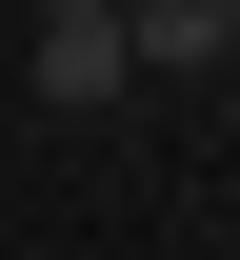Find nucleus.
Listing matches in <instances>:
<instances>
[{"label": "nucleus", "mask_w": 240, "mask_h": 260, "mask_svg": "<svg viewBox=\"0 0 240 260\" xmlns=\"http://www.w3.org/2000/svg\"><path fill=\"white\" fill-rule=\"evenodd\" d=\"M120 60L140 80H220L240 60V0H120Z\"/></svg>", "instance_id": "f03ea898"}, {"label": "nucleus", "mask_w": 240, "mask_h": 260, "mask_svg": "<svg viewBox=\"0 0 240 260\" xmlns=\"http://www.w3.org/2000/svg\"><path fill=\"white\" fill-rule=\"evenodd\" d=\"M140 60H120V0H20V100L40 120H100Z\"/></svg>", "instance_id": "f257e3e1"}, {"label": "nucleus", "mask_w": 240, "mask_h": 260, "mask_svg": "<svg viewBox=\"0 0 240 260\" xmlns=\"http://www.w3.org/2000/svg\"><path fill=\"white\" fill-rule=\"evenodd\" d=\"M0 20H20V0H0Z\"/></svg>", "instance_id": "7ed1b4c3"}]
</instances>
